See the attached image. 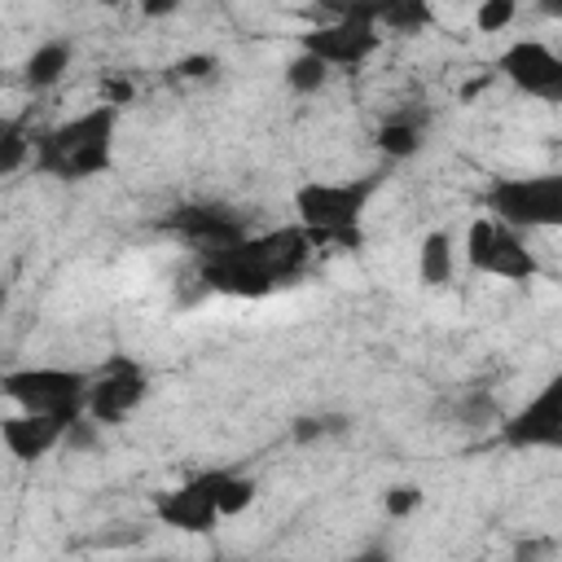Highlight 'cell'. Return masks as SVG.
Returning <instances> with one entry per match:
<instances>
[{"instance_id": "9", "label": "cell", "mask_w": 562, "mask_h": 562, "mask_svg": "<svg viewBox=\"0 0 562 562\" xmlns=\"http://www.w3.org/2000/svg\"><path fill=\"white\" fill-rule=\"evenodd\" d=\"M496 439L514 452H562V369H553L514 413L501 417Z\"/></svg>"}, {"instance_id": "2", "label": "cell", "mask_w": 562, "mask_h": 562, "mask_svg": "<svg viewBox=\"0 0 562 562\" xmlns=\"http://www.w3.org/2000/svg\"><path fill=\"white\" fill-rule=\"evenodd\" d=\"M119 119L123 110L110 101H97L53 127L35 132V149H31V171L61 180V184H79V180H97L114 167V145H119Z\"/></svg>"}, {"instance_id": "10", "label": "cell", "mask_w": 562, "mask_h": 562, "mask_svg": "<svg viewBox=\"0 0 562 562\" xmlns=\"http://www.w3.org/2000/svg\"><path fill=\"white\" fill-rule=\"evenodd\" d=\"M496 75L527 101L562 105V48L540 35H518L496 53Z\"/></svg>"}, {"instance_id": "16", "label": "cell", "mask_w": 562, "mask_h": 562, "mask_svg": "<svg viewBox=\"0 0 562 562\" xmlns=\"http://www.w3.org/2000/svg\"><path fill=\"white\" fill-rule=\"evenodd\" d=\"M373 145L386 162H408L422 145H426V127L413 114H386L382 127L373 132Z\"/></svg>"}, {"instance_id": "23", "label": "cell", "mask_w": 562, "mask_h": 562, "mask_svg": "<svg viewBox=\"0 0 562 562\" xmlns=\"http://www.w3.org/2000/svg\"><path fill=\"white\" fill-rule=\"evenodd\" d=\"M342 562H395V558H391L386 544H364L360 553H351V558H342Z\"/></svg>"}, {"instance_id": "1", "label": "cell", "mask_w": 562, "mask_h": 562, "mask_svg": "<svg viewBox=\"0 0 562 562\" xmlns=\"http://www.w3.org/2000/svg\"><path fill=\"white\" fill-rule=\"evenodd\" d=\"M321 246L299 228V224H285V228H255L246 241L228 246V250H211V255H198V277L220 290V294H233V299H263V294H277L285 285H294L312 255Z\"/></svg>"}, {"instance_id": "17", "label": "cell", "mask_w": 562, "mask_h": 562, "mask_svg": "<svg viewBox=\"0 0 562 562\" xmlns=\"http://www.w3.org/2000/svg\"><path fill=\"white\" fill-rule=\"evenodd\" d=\"M439 22L435 4L426 0H391V4H378V26L382 35H422Z\"/></svg>"}, {"instance_id": "5", "label": "cell", "mask_w": 562, "mask_h": 562, "mask_svg": "<svg viewBox=\"0 0 562 562\" xmlns=\"http://www.w3.org/2000/svg\"><path fill=\"white\" fill-rule=\"evenodd\" d=\"M483 211L514 233H558L562 228V171H505L483 189Z\"/></svg>"}, {"instance_id": "21", "label": "cell", "mask_w": 562, "mask_h": 562, "mask_svg": "<svg viewBox=\"0 0 562 562\" xmlns=\"http://www.w3.org/2000/svg\"><path fill=\"white\" fill-rule=\"evenodd\" d=\"M382 505H386V514H391V518H404V514H413V509L422 505V487L400 483V487H391V492H386V501H382Z\"/></svg>"}, {"instance_id": "6", "label": "cell", "mask_w": 562, "mask_h": 562, "mask_svg": "<svg viewBox=\"0 0 562 562\" xmlns=\"http://www.w3.org/2000/svg\"><path fill=\"white\" fill-rule=\"evenodd\" d=\"M4 400L18 413H44L61 417L70 426L88 422V391H92V369H70V364H22L4 369L0 378Z\"/></svg>"}, {"instance_id": "20", "label": "cell", "mask_w": 562, "mask_h": 562, "mask_svg": "<svg viewBox=\"0 0 562 562\" xmlns=\"http://www.w3.org/2000/svg\"><path fill=\"white\" fill-rule=\"evenodd\" d=\"M470 22H474L479 35H501L518 22V4L514 0H483V4H474Z\"/></svg>"}, {"instance_id": "22", "label": "cell", "mask_w": 562, "mask_h": 562, "mask_svg": "<svg viewBox=\"0 0 562 562\" xmlns=\"http://www.w3.org/2000/svg\"><path fill=\"white\" fill-rule=\"evenodd\" d=\"M176 75H184V79H202V75H211L215 70V57L211 53H202V57H184L180 66H171Z\"/></svg>"}, {"instance_id": "12", "label": "cell", "mask_w": 562, "mask_h": 562, "mask_svg": "<svg viewBox=\"0 0 562 562\" xmlns=\"http://www.w3.org/2000/svg\"><path fill=\"white\" fill-rule=\"evenodd\" d=\"M162 228L176 233L180 241H189L198 255L228 250V246H237L255 233L250 220L237 206H224V202H180V206L167 211Z\"/></svg>"}, {"instance_id": "18", "label": "cell", "mask_w": 562, "mask_h": 562, "mask_svg": "<svg viewBox=\"0 0 562 562\" xmlns=\"http://www.w3.org/2000/svg\"><path fill=\"white\" fill-rule=\"evenodd\" d=\"M281 79H285V88H290L294 97H316V92H325V88H329L334 70H329V66H325L321 57H312V53L294 48V57L285 61Z\"/></svg>"}, {"instance_id": "14", "label": "cell", "mask_w": 562, "mask_h": 562, "mask_svg": "<svg viewBox=\"0 0 562 562\" xmlns=\"http://www.w3.org/2000/svg\"><path fill=\"white\" fill-rule=\"evenodd\" d=\"M75 66V44L66 35H53V40H40L26 61H22V88L31 92H48L66 79V70Z\"/></svg>"}, {"instance_id": "24", "label": "cell", "mask_w": 562, "mask_h": 562, "mask_svg": "<svg viewBox=\"0 0 562 562\" xmlns=\"http://www.w3.org/2000/svg\"><path fill=\"white\" fill-rule=\"evenodd\" d=\"M140 562H176V558H167V553H154V558H140Z\"/></svg>"}, {"instance_id": "19", "label": "cell", "mask_w": 562, "mask_h": 562, "mask_svg": "<svg viewBox=\"0 0 562 562\" xmlns=\"http://www.w3.org/2000/svg\"><path fill=\"white\" fill-rule=\"evenodd\" d=\"M31 149H35V132H26V119H4V132H0V171L13 176L22 162H31Z\"/></svg>"}, {"instance_id": "7", "label": "cell", "mask_w": 562, "mask_h": 562, "mask_svg": "<svg viewBox=\"0 0 562 562\" xmlns=\"http://www.w3.org/2000/svg\"><path fill=\"white\" fill-rule=\"evenodd\" d=\"M386 35L378 26V4H351V9H329L325 22L307 26L299 35V48L321 57L329 70H360L382 53Z\"/></svg>"}, {"instance_id": "4", "label": "cell", "mask_w": 562, "mask_h": 562, "mask_svg": "<svg viewBox=\"0 0 562 562\" xmlns=\"http://www.w3.org/2000/svg\"><path fill=\"white\" fill-rule=\"evenodd\" d=\"M382 189V171L342 180H303L294 189V224L316 246L356 250L364 241V211Z\"/></svg>"}, {"instance_id": "11", "label": "cell", "mask_w": 562, "mask_h": 562, "mask_svg": "<svg viewBox=\"0 0 562 562\" xmlns=\"http://www.w3.org/2000/svg\"><path fill=\"white\" fill-rule=\"evenodd\" d=\"M145 400H149V369L140 360L114 356L101 369H92L88 422L92 426H123Z\"/></svg>"}, {"instance_id": "15", "label": "cell", "mask_w": 562, "mask_h": 562, "mask_svg": "<svg viewBox=\"0 0 562 562\" xmlns=\"http://www.w3.org/2000/svg\"><path fill=\"white\" fill-rule=\"evenodd\" d=\"M413 268H417V281H422L426 290L452 285V272H457V237H452L448 228H426V233L417 237V259H413Z\"/></svg>"}, {"instance_id": "3", "label": "cell", "mask_w": 562, "mask_h": 562, "mask_svg": "<svg viewBox=\"0 0 562 562\" xmlns=\"http://www.w3.org/2000/svg\"><path fill=\"white\" fill-rule=\"evenodd\" d=\"M259 496V483L241 470L215 465V470H198L162 492H154L149 509L162 527L184 531V536H211L220 522L241 518Z\"/></svg>"}, {"instance_id": "13", "label": "cell", "mask_w": 562, "mask_h": 562, "mask_svg": "<svg viewBox=\"0 0 562 562\" xmlns=\"http://www.w3.org/2000/svg\"><path fill=\"white\" fill-rule=\"evenodd\" d=\"M75 435L70 422L44 417V413H9L0 422V443L13 461H44L53 448H61Z\"/></svg>"}, {"instance_id": "8", "label": "cell", "mask_w": 562, "mask_h": 562, "mask_svg": "<svg viewBox=\"0 0 562 562\" xmlns=\"http://www.w3.org/2000/svg\"><path fill=\"white\" fill-rule=\"evenodd\" d=\"M461 259L470 272L492 277V281H509V285H527L540 277V255L531 250V241L522 233H514L509 224L492 220L487 211H479L465 224Z\"/></svg>"}]
</instances>
